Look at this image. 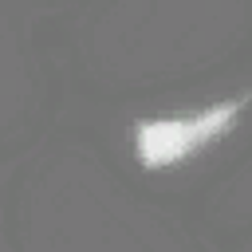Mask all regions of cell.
<instances>
[{"mask_svg": "<svg viewBox=\"0 0 252 252\" xmlns=\"http://www.w3.org/2000/svg\"><path fill=\"white\" fill-rule=\"evenodd\" d=\"M240 110H244V94H236V98H228L220 106H209L201 114H185V118H142V122H134L138 161L146 169L177 165L181 158L197 154L213 138H224Z\"/></svg>", "mask_w": 252, "mask_h": 252, "instance_id": "1", "label": "cell"}]
</instances>
